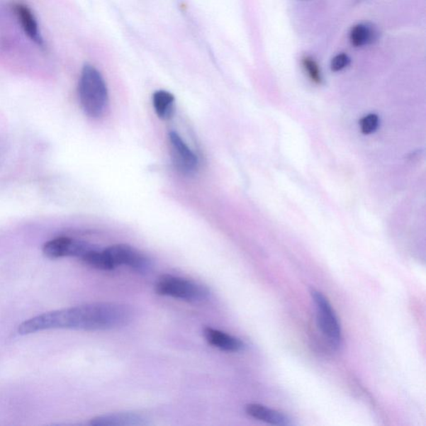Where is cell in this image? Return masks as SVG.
I'll return each mask as SVG.
<instances>
[{"label": "cell", "instance_id": "cell-9", "mask_svg": "<svg viewBox=\"0 0 426 426\" xmlns=\"http://www.w3.org/2000/svg\"><path fill=\"white\" fill-rule=\"evenodd\" d=\"M203 335L211 346L228 352H238L243 350L245 344L235 337L231 336L218 330L207 327L203 330Z\"/></svg>", "mask_w": 426, "mask_h": 426}, {"label": "cell", "instance_id": "cell-2", "mask_svg": "<svg viewBox=\"0 0 426 426\" xmlns=\"http://www.w3.org/2000/svg\"><path fill=\"white\" fill-rule=\"evenodd\" d=\"M79 95L84 111L91 118L101 116L108 102L107 85L99 71L85 65L81 72Z\"/></svg>", "mask_w": 426, "mask_h": 426}, {"label": "cell", "instance_id": "cell-13", "mask_svg": "<svg viewBox=\"0 0 426 426\" xmlns=\"http://www.w3.org/2000/svg\"><path fill=\"white\" fill-rule=\"evenodd\" d=\"M174 96L165 90L157 91L152 96V103L155 113L159 118L169 119L174 113Z\"/></svg>", "mask_w": 426, "mask_h": 426}, {"label": "cell", "instance_id": "cell-5", "mask_svg": "<svg viewBox=\"0 0 426 426\" xmlns=\"http://www.w3.org/2000/svg\"><path fill=\"white\" fill-rule=\"evenodd\" d=\"M103 251L108 270H113L118 267L124 266L140 272V274H146L151 269L150 260L137 249L126 245V244H118V245L109 247Z\"/></svg>", "mask_w": 426, "mask_h": 426}, {"label": "cell", "instance_id": "cell-12", "mask_svg": "<svg viewBox=\"0 0 426 426\" xmlns=\"http://www.w3.org/2000/svg\"><path fill=\"white\" fill-rule=\"evenodd\" d=\"M378 33L369 23H361L352 27L350 32L351 44L360 47L373 44L377 40Z\"/></svg>", "mask_w": 426, "mask_h": 426}, {"label": "cell", "instance_id": "cell-14", "mask_svg": "<svg viewBox=\"0 0 426 426\" xmlns=\"http://www.w3.org/2000/svg\"><path fill=\"white\" fill-rule=\"evenodd\" d=\"M303 65L308 73L309 78L313 83L320 84L323 83V78L322 71L317 62L313 57H305L303 60Z\"/></svg>", "mask_w": 426, "mask_h": 426}, {"label": "cell", "instance_id": "cell-7", "mask_svg": "<svg viewBox=\"0 0 426 426\" xmlns=\"http://www.w3.org/2000/svg\"><path fill=\"white\" fill-rule=\"evenodd\" d=\"M94 248L88 243L74 240L67 237H60L47 242L43 247L44 254L51 259L65 257H78L82 260L83 257Z\"/></svg>", "mask_w": 426, "mask_h": 426}, {"label": "cell", "instance_id": "cell-15", "mask_svg": "<svg viewBox=\"0 0 426 426\" xmlns=\"http://www.w3.org/2000/svg\"><path fill=\"white\" fill-rule=\"evenodd\" d=\"M379 126V118L376 114H368L360 121L361 131L364 134L374 133Z\"/></svg>", "mask_w": 426, "mask_h": 426}, {"label": "cell", "instance_id": "cell-6", "mask_svg": "<svg viewBox=\"0 0 426 426\" xmlns=\"http://www.w3.org/2000/svg\"><path fill=\"white\" fill-rule=\"evenodd\" d=\"M169 141L172 160L176 169L185 175L194 174L198 167V157L195 153L175 132L169 133Z\"/></svg>", "mask_w": 426, "mask_h": 426}, {"label": "cell", "instance_id": "cell-11", "mask_svg": "<svg viewBox=\"0 0 426 426\" xmlns=\"http://www.w3.org/2000/svg\"><path fill=\"white\" fill-rule=\"evenodd\" d=\"M245 411L251 417L265 423L282 426L293 425L288 416L276 410L268 408L265 405L248 404L246 405Z\"/></svg>", "mask_w": 426, "mask_h": 426}, {"label": "cell", "instance_id": "cell-1", "mask_svg": "<svg viewBox=\"0 0 426 426\" xmlns=\"http://www.w3.org/2000/svg\"><path fill=\"white\" fill-rule=\"evenodd\" d=\"M132 319V310L127 306L94 303L37 315L19 325L18 332L28 335L50 329L107 331L123 327Z\"/></svg>", "mask_w": 426, "mask_h": 426}, {"label": "cell", "instance_id": "cell-8", "mask_svg": "<svg viewBox=\"0 0 426 426\" xmlns=\"http://www.w3.org/2000/svg\"><path fill=\"white\" fill-rule=\"evenodd\" d=\"M13 11L16 13L18 21L26 35L38 46L45 45L44 40L38 30V22L31 9L23 4H14Z\"/></svg>", "mask_w": 426, "mask_h": 426}, {"label": "cell", "instance_id": "cell-4", "mask_svg": "<svg viewBox=\"0 0 426 426\" xmlns=\"http://www.w3.org/2000/svg\"><path fill=\"white\" fill-rule=\"evenodd\" d=\"M310 294L317 309V324L320 331L331 343L332 347L339 348L342 343V331L336 312L328 299L320 291L310 288Z\"/></svg>", "mask_w": 426, "mask_h": 426}, {"label": "cell", "instance_id": "cell-10", "mask_svg": "<svg viewBox=\"0 0 426 426\" xmlns=\"http://www.w3.org/2000/svg\"><path fill=\"white\" fill-rule=\"evenodd\" d=\"M147 424V420L143 416L129 413L100 415L90 422L94 426H140Z\"/></svg>", "mask_w": 426, "mask_h": 426}, {"label": "cell", "instance_id": "cell-3", "mask_svg": "<svg viewBox=\"0 0 426 426\" xmlns=\"http://www.w3.org/2000/svg\"><path fill=\"white\" fill-rule=\"evenodd\" d=\"M157 294L183 300L188 303H203L209 298V291L203 285L183 277L164 275L156 282Z\"/></svg>", "mask_w": 426, "mask_h": 426}, {"label": "cell", "instance_id": "cell-16", "mask_svg": "<svg viewBox=\"0 0 426 426\" xmlns=\"http://www.w3.org/2000/svg\"><path fill=\"white\" fill-rule=\"evenodd\" d=\"M351 59L347 54L342 52L335 56L331 61V69L333 72H339L350 65Z\"/></svg>", "mask_w": 426, "mask_h": 426}]
</instances>
